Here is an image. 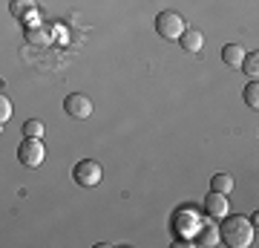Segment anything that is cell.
<instances>
[{
	"instance_id": "cell-1",
	"label": "cell",
	"mask_w": 259,
	"mask_h": 248,
	"mask_svg": "<svg viewBox=\"0 0 259 248\" xmlns=\"http://www.w3.org/2000/svg\"><path fill=\"white\" fill-rule=\"evenodd\" d=\"M219 239L231 248H248L256 239V225L248 217H242V214H225L222 228H219Z\"/></svg>"
},
{
	"instance_id": "cell-2",
	"label": "cell",
	"mask_w": 259,
	"mask_h": 248,
	"mask_svg": "<svg viewBox=\"0 0 259 248\" xmlns=\"http://www.w3.org/2000/svg\"><path fill=\"white\" fill-rule=\"evenodd\" d=\"M187 29V23H185V18L179 15V12H173V9H164V12H158L156 15V32L164 41H179V35Z\"/></svg>"
},
{
	"instance_id": "cell-3",
	"label": "cell",
	"mask_w": 259,
	"mask_h": 248,
	"mask_svg": "<svg viewBox=\"0 0 259 248\" xmlns=\"http://www.w3.org/2000/svg\"><path fill=\"white\" fill-rule=\"evenodd\" d=\"M18 159L26 167H40V165H44V159H47V147H44L40 138L23 136V141L18 145Z\"/></svg>"
},
{
	"instance_id": "cell-4",
	"label": "cell",
	"mask_w": 259,
	"mask_h": 248,
	"mask_svg": "<svg viewBox=\"0 0 259 248\" xmlns=\"http://www.w3.org/2000/svg\"><path fill=\"white\" fill-rule=\"evenodd\" d=\"M101 176H104V170L95 159H81V162L72 167V179H75V185H81V188H95V185L101 182Z\"/></svg>"
},
{
	"instance_id": "cell-5",
	"label": "cell",
	"mask_w": 259,
	"mask_h": 248,
	"mask_svg": "<svg viewBox=\"0 0 259 248\" xmlns=\"http://www.w3.org/2000/svg\"><path fill=\"white\" fill-rule=\"evenodd\" d=\"M64 110H66V116L69 119H78V121H83V119H90L93 116V98L90 95H83V92H69L64 98Z\"/></svg>"
},
{
	"instance_id": "cell-6",
	"label": "cell",
	"mask_w": 259,
	"mask_h": 248,
	"mask_svg": "<svg viewBox=\"0 0 259 248\" xmlns=\"http://www.w3.org/2000/svg\"><path fill=\"white\" fill-rule=\"evenodd\" d=\"M204 211H207V217H216V220H222L225 214H231V199H228V193L210 191L204 196Z\"/></svg>"
},
{
	"instance_id": "cell-7",
	"label": "cell",
	"mask_w": 259,
	"mask_h": 248,
	"mask_svg": "<svg viewBox=\"0 0 259 248\" xmlns=\"http://www.w3.org/2000/svg\"><path fill=\"white\" fill-rule=\"evenodd\" d=\"M179 46H182V49H187V52H202L204 35L199 32V29H190V26H187L185 32L179 35Z\"/></svg>"
},
{
	"instance_id": "cell-8",
	"label": "cell",
	"mask_w": 259,
	"mask_h": 248,
	"mask_svg": "<svg viewBox=\"0 0 259 248\" xmlns=\"http://www.w3.org/2000/svg\"><path fill=\"white\" fill-rule=\"evenodd\" d=\"M23 38H26V44H29V46H47L49 41H52V35H49L47 23H35V26H26Z\"/></svg>"
},
{
	"instance_id": "cell-9",
	"label": "cell",
	"mask_w": 259,
	"mask_h": 248,
	"mask_svg": "<svg viewBox=\"0 0 259 248\" xmlns=\"http://www.w3.org/2000/svg\"><path fill=\"white\" fill-rule=\"evenodd\" d=\"M222 61L231 66V69H239L242 61H245V49H242L239 44H225L222 46Z\"/></svg>"
},
{
	"instance_id": "cell-10",
	"label": "cell",
	"mask_w": 259,
	"mask_h": 248,
	"mask_svg": "<svg viewBox=\"0 0 259 248\" xmlns=\"http://www.w3.org/2000/svg\"><path fill=\"white\" fill-rule=\"evenodd\" d=\"M37 6H35V0H9V12H12V18H18L23 20L26 15H32Z\"/></svg>"
},
{
	"instance_id": "cell-11",
	"label": "cell",
	"mask_w": 259,
	"mask_h": 248,
	"mask_svg": "<svg viewBox=\"0 0 259 248\" xmlns=\"http://www.w3.org/2000/svg\"><path fill=\"white\" fill-rule=\"evenodd\" d=\"M210 191L231 193V191H233V176H231V173H216V176L210 179Z\"/></svg>"
},
{
	"instance_id": "cell-12",
	"label": "cell",
	"mask_w": 259,
	"mask_h": 248,
	"mask_svg": "<svg viewBox=\"0 0 259 248\" xmlns=\"http://www.w3.org/2000/svg\"><path fill=\"white\" fill-rule=\"evenodd\" d=\"M216 242H219V228H216V225L202 228L199 237H196V245H216Z\"/></svg>"
},
{
	"instance_id": "cell-13",
	"label": "cell",
	"mask_w": 259,
	"mask_h": 248,
	"mask_svg": "<svg viewBox=\"0 0 259 248\" xmlns=\"http://www.w3.org/2000/svg\"><path fill=\"white\" fill-rule=\"evenodd\" d=\"M44 133H47L44 121H37V119L23 121V136H29V138H44Z\"/></svg>"
},
{
	"instance_id": "cell-14",
	"label": "cell",
	"mask_w": 259,
	"mask_h": 248,
	"mask_svg": "<svg viewBox=\"0 0 259 248\" xmlns=\"http://www.w3.org/2000/svg\"><path fill=\"white\" fill-rule=\"evenodd\" d=\"M242 73H248L250 78H256V73H259V52L253 49V52H245V61H242V66H239Z\"/></svg>"
},
{
	"instance_id": "cell-15",
	"label": "cell",
	"mask_w": 259,
	"mask_h": 248,
	"mask_svg": "<svg viewBox=\"0 0 259 248\" xmlns=\"http://www.w3.org/2000/svg\"><path fill=\"white\" fill-rule=\"evenodd\" d=\"M245 104L253 107V110L259 107V84H256V78H250V84L245 87Z\"/></svg>"
},
{
	"instance_id": "cell-16",
	"label": "cell",
	"mask_w": 259,
	"mask_h": 248,
	"mask_svg": "<svg viewBox=\"0 0 259 248\" xmlns=\"http://www.w3.org/2000/svg\"><path fill=\"white\" fill-rule=\"evenodd\" d=\"M9 119H12V101L0 92V124H6Z\"/></svg>"
},
{
	"instance_id": "cell-17",
	"label": "cell",
	"mask_w": 259,
	"mask_h": 248,
	"mask_svg": "<svg viewBox=\"0 0 259 248\" xmlns=\"http://www.w3.org/2000/svg\"><path fill=\"white\" fill-rule=\"evenodd\" d=\"M0 136H3V124H0Z\"/></svg>"
}]
</instances>
